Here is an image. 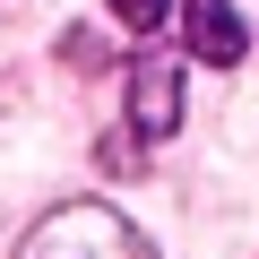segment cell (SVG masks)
<instances>
[{
    "label": "cell",
    "instance_id": "cell-1",
    "mask_svg": "<svg viewBox=\"0 0 259 259\" xmlns=\"http://www.w3.org/2000/svg\"><path fill=\"white\" fill-rule=\"evenodd\" d=\"M18 259H156V242L104 199H69L18 242Z\"/></svg>",
    "mask_w": 259,
    "mask_h": 259
},
{
    "label": "cell",
    "instance_id": "cell-2",
    "mask_svg": "<svg viewBox=\"0 0 259 259\" xmlns=\"http://www.w3.org/2000/svg\"><path fill=\"white\" fill-rule=\"evenodd\" d=\"M182 35H190V61H207V69H233L250 52V26L233 0H182Z\"/></svg>",
    "mask_w": 259,
    "mask_h": 259
},
{
    "label": "cell",
    "instance_id": "cell-3",
    "mask_svg": "<svg viewBox=\"0 0 259 259\" xmlns=\"http://www.w3.org/2000/svg\"><path fill=\"white\" fill-rule=\"evenodd\" d=\"M130 130L139 139H173L182 130V69L173 61H139L130 69Z\"/></svg>",
    "mask_w": 259,
    "mask_h": 259
},
{
    "label": "cell",
    "instance_id": "cell-4",
    "mask_svg": "<svg viewBox=\"0 0 259 259\" xmlns=\"http://www.w3.org/2000/svg\"><path fill=\"white\" fill-rule=\"evenodd\" d=\"M164 9H173V0H112V18H121V26H139V35H156Z\"/></svg>",
    "mask_w": 259,
    "mask_h": 259
}]
</instances>
